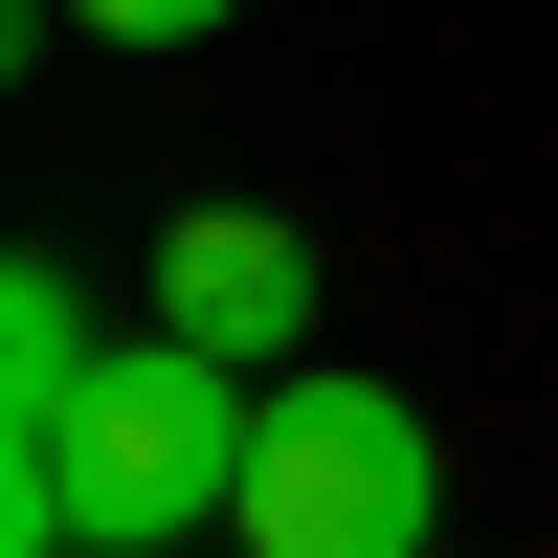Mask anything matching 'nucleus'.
Instances as JSON below:
<instances>
[{
	"label": "nucleus",
	"mask_w": 558,
	"mask_h": 558,
	"mask_svg": "<svg viewBox=\"0 0 558 558\" xmlns=\"http://www.w3.org/2000/svg\"><path fill=\"white\" fill-rule=\"evenodd\" d=\"M246 447H268L246 357H202V336L134 313V336L89 357V402H68V536H89V558H157V536L246 514Z\"/></svg>",
	"instance_id": "obj_1"
},
{
	"label": "nucleus",
	"mask_w": 558,
	"mask_h": 558,
	"mask_svg": "<svg viewBox=\"0 0 558 558\" xmlns=\"http://www.w3.org/2000/svg\"><path fill=\"white\" fill-rule=\"evenodd\" d=\"M246 558H447V447L402 380H268V447H246Z\"/></svg>",
	"instance_id": "obj_2"
},
{
	"label": "nucleus",
	"mask_w": 558,
	"mask_h": 558,
	"mask_svg": "<svg viewBox=\"0 0 558 558\" xmlns=\"http://www.w3.org/2000/svg\"><path fill=\"white\" fill-rule=\"evenodd\" d=\"M134 313L202 357H313V223L291 202H179L157 268H134Z\"/></svg>",
	"instance_id": "obj_3"
},
{
	"label": "nucleus",
	"mask_w": 558,
	"mask_h": 558,
	"mask_svg": "<svg viewBox=\"0 0 558 558\" xmlns=\"http://www.w3.org/2000/svg\"><path fill=\"white\" fill-rule=\"evenodd\" d=\"M89 291L68 268H0V558H89L68 536V402H89Z\"/></svg>",
	"instance_id": "obj_4"
},
{
	"label": "nucleus",
	"mask_w": 558,
	"mask_h": 558,
	"mask_svg": "<svg viewBox=\"0 0 558 558\" xmlns=\"http://www.w3.org/2000/svg\"><path fill=\"white\" fill-rule=\"evenodd\" d=\"M89 45H202V23H246V0H68Z\"/></svg>",
	"instance_id": "obj_5"
}]
</instances>
